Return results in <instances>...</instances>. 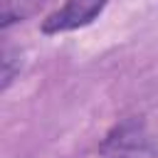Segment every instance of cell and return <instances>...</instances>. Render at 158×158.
<instances>
[{
	"label": "cell",
	"mask_w": 158,
	"mask_h": 158,
	"mask_svg": "<svg viewBox=\"0 0 158 158\" xmlns=\"http://www.w3.org/2000/svg\"><path fill=\"white\" fill-rule=\"evenodd\" d=\"M109 0H64L62 7H57L54 12H49L40 30L42 35H64V32H74L81 30L86 25H91L104 10H106Z\"/></svg>",
	"instance_id": "cell-1"
},
{
	"label": "cell",
	"mask_w": 158,
	"mask_h": 158,
	"mask_svg": "<svg viewBox=\"0 0 158 158\" xmlns=\"http://www.w3.org/2000/svg\"><path fill=\"white\" fill-rule=\"evenodd\" d=\"M40 0H2V30L7 32L10 25L15 22H22L35 7H37Z\"/></svg>",
	"instance_id": "cell-2"
},
{
	"label": "cell",
	"mask_w": 158,
	"mask_h": 158,
	"mask_svg": "<svg viewBox=\"0 0 158 158\" xmlns=\"http://www.w3.org/2000/svg\"><path fill=\"white\" fill-rule=\"evenodd\" d=\"M20 74V59L15 57V49L10 44H5L2 49V91H7V86L12 84V79Z\"/></svg>",
	"instance_id": "cell-3"
},
{
	"label": "cell",
	"mask_w": 158,
	"mask_h": 158,
	"mask_svg": "<svg viewBox=\"0 0 158 158\" xmlns=\"http://www.w3.org/2000/svg\"><path fill=\"white\" fill-rule=\"evenodd\" d=\"M106 158H143L141 153H106Z\"/></svg>",
	"instance_id": "cell-4"
}]
</instances>
